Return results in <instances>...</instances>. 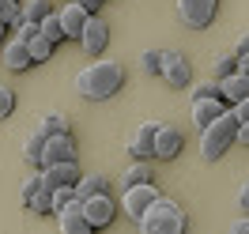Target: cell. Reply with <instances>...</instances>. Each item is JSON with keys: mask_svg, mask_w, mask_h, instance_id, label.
<instances>
[{"mask_svg": "<svg viewBox=\"0 0 249 234\" xmlns=\"http://www.w3.org/2000/svg\"><path fill=\"white\" fill-rule=\"evenodd\" d=\"M121 87H124V68L117 61H94L87 68H79V76H76V91L87 102H106Z\"/></svg>", "mask_w": 249, "mask_h": 234, "instance_id": "6da1fadb", "label": "cell"}, {"mask_svg": "<svg viewBox=\"0 0 249 234\" xmlns=\"http://www.w3.org/2000/svg\"><path fill=\"white\" fill-rule=\"evenodd\" d=\"M231 144H238V117H234V109H223L215 121H208L200 128V155L208 162H215Z\"/></svg>", "mask_w": 249, "mask_h": 234, "instance_id": "7a4b0ae2", "label": "cell"}, {"mask_svg": "<svg viewBox=\"0 0 249 234\" xmlns=\"http://www.w3.org/2000/svg\"><path fill=\"white\" fill-rule=\"evenodd\" d=\"M140 231L143 234H181L185 231V212H181V204L159 193V200L140 216Z\"/></svg>", "mask_w": 249, "mask_h": 234, "instance_id": "3957f363", "label": "cell"}, {"mask_svg": "<svg viewBox=\"0 0 249 234\" xmlns=\"http://www.w3.org/2000/svg\"><path fill=\"white\" fill-rule=\"evenodd\" d=\"M159 200L155 181H136V185H124V216H132L140 223V216Z\"/></svg>", "mask_w": 249, "mask_h": 234, "instance_id": "277c9868", "label": "cell"}, {"mask_svg": "<svg viewBox=\"0 0 249 234\" xmlns=\"http://www.w3.org/2000/svg\"><path fill=\"white\" fill-rule=\"evenodd\" d=\"M159 76L166 79L170 87H189L193 83V68H189V57L181 49H162V72Z\"/></svg>", "mask_w": 249, "mask_h": 234, "instance_id": "5b68a950", "label": "cell"}, {"mask_svg": "<svg viewBox=\"0 0 249 234\" xmlns=\"http://www.w3.org/2000/svg\"><path fill=\"white\" fill-rule=\"evenodd\" d=\"M215 8H219V0H178V16L193 31H204L215 19Z\"/></svg>", "mask_w": 249, "mask_h": 234, "instance_id": "8992f818", "label": "cell"}, {"mask_svg": "<svg viewBox=\"0 0 249 234\" xmlns=\"http://www.w3.org/2000/svg\"><path fill=\"white\" fill-rule=\"evenodd\" d=\"M83 212H87V219H91V227L98 231V227H109L113 223V216H117V204H113V197L109 193H94V197H83Z\"/></svg>", "mask_w": 249, "mask_h": 234, "instance_id": "52a82bcc", "label": "cell"}, {"mask_svg": "<svg viewBox=\"0 0 249 234\" xmlns=\"http://www.w3.org/2000/svg\"><path fill=\"white\" fill-rule=\"evenodd\" d=\"M79 162L76 159H68V162H49V166H42V181H46L49 189H61V185H76L79 181Z\"/></svg>", "mask_w": 249, "mask_h": 234, "instance_id": "ba28073f", "label": "cell"}, {"mask_svg": "<svg viewBox=\"0 0 249 234\" xmlns=\"http://www.w3.org/2000/svg\"><path fill=\"white\" fill-rule=\"evenodd\" d=\"M79 46L87 49V53H102L109 46V27H106V19H98V12L87 19V27L79 34Z\"/></svg>", "mask_w": 249, "mask_h": 234, "instance_id": "9c48e42d", "label": "cell"}, {"mask_svg": "<svg viewBox=\"0 0 249 234\" xmlns=\"http://www.w3.org/2000/svg\"><path fill=\"white\" fill-rule=\"evenodd\" d=\"M57 223H61V231H64V234H91V231H94L79 200H72L68 208H61V212H57Z\"/></svg>", "mask_w": 249, "mask_h": 234, "instance_id": "30bf717a", "label": "cell"}, {"mask_svg": "<svg viewBox=\"0 0 249 234\" xmlns=\"http://www.w3.org/2000/svg\"><path fill=\"white\" fill-rule=\"evenodd\" d=\"M181 132L174 125H159V132H155V159H162V162H170V159H178L181 155Z\"/></svg>", "mask_w": 249, "mask_h": 234, "instance_id": "8fae6325", "label": "cell"}, {"mask_svg": "<svg viewBox=\"0 0 249 234\" xmlns=\"http://www.w3.org/2000/svg\"><path fill=\"white\" fill-rule=\"evenodd\" d=\"M155 132H159L155 121H143V125L132 132V140H128V151H132L136 159H155Z\"/></svg>", "mask_w": 249, "mask_h": 234, "instance_id": "7c38bea8", "label": "cell"}, {"mask_svg": "<svg viewBox=\"0 0 249 234\" xmlns=\"http://www.w3.org/2000/svg\"><path fill=\"white\" fill-rule=\"evenodd\" d=\"M68 159H76V144L68 132H57V136H46V159H42V166L49 162H68Z\"/></svg>", "mask_w": 249, "mask_h": 234, "instance_id": "4fadbf2b", "label": "cell"}, {"mask_svg": "<svg viewBox=\"0 0 249 234\" xmlns=\"http://www.w3.org/2000/svg\"><path fill=\"white\" fill-rule=\"evenodd\" d=\"M57 16H61V23H64V34H68V38H79L83 27H87V19H91V12L79 8L76 0H64V8L57 12Z\"/></svg>", "mask_w": 249, "mask_h": 234, "instance_id": "5bb4252c", "label": "cell"}, {"mask_svg": "<svg viewBox=\"0 0 249 234\" xmlns=\"http://www.w3.org/2000/svg\"><path fill=\"white\" fill-rule=\"evenodd\" d=\"M4 64H8V68H12V72H27V68H31V49H27V42H23V38H8V42H4Z\"/></svg>", "mask_w": 249, "mask_h": 234, "instance_id": "9a60e30c", "label": "cell"}, {"mask_svg": "<svg viewBox=\"0 0 249 234\" xmlns=\"http://www.w3.org/2000/svg\"><path fill=\"white\" fill-rule=\"evenodd\" d=\"M219 87H223V102L234 106V102H242L249 94V72H231V76L219 79Z\"/></svg>", "mask_w": 249, "mask_h": 234, "instance_id": "2e32d148", "label": "cell"}, {"mask_svg": "<svg viewBox=\"0 0 249 234\" xmlns=\"http://www.w3.org/2000/svg\"><path fill=\"white\" fill-rule=\"evenodd\" d=\"M223 109H227V102H223V98H193V125L204 128L208 121H215Z\"/></svg>", "mask_w": 249, "mask_h": 234, "instance_id": "e0dca14e", "label": "cell"}, {"mask_svg": "<svg viewBox=\"0 0 249 234\" xmlns=\"http://www.w3.org/2000/svg\"><path fill=\"white\" fill-rule=\"evenodd\" d=\"M23 159H27L31 166H38V170H42V159H46V132H42V128L27 136V144H23Z\"/></svg>", "mask_w": 249, "mask_h": 234, "instance_id": "ac0fdd59", "label": "cell"}, {"mask_svg": "<svg viewBox=\"0 0 249 234\" xmlns=\"http://www.w3.org/2000/svg\"><path fill=\"white\" fill-rule=\"evenodd\" d=\"M76 193H79V200H83V197H94V193H109V178L106 174H79Z\"/></svg>", "mask_w": 249, "mask_h": 234, "instance_id": "d6986e66", "label": "cell"}, {"mask_svg": "<svg viewBox=\"0 0 249 234\" xmlns=\"http://www.w3.org/2000/svg\"><path fill=\"white\" fill-rule=\"evenodd\" d=\"M27 49H31V61H34V64H42V61H49V57H53V42H49L42 31L27 38Z\"/></svg>", "mask_w": 249, "mask_h": 234, "instance_id": "ffe728a7", "label": "cell"}, {"mask_svg": "<svg viewBox=\"0 0 249 234\" xmlns=\"http://www.w3.org/2000/svg\"><path fill=\"white\" fill-rule=\"evenodd\" d=\"M49 12H53V0H27L23 12H19V19H23V23H42Z\"/></svg>", "mask_w": 249, "mask_h": 234, "instance_id": "44dd1931", "label": "cell"}, {"mask_svg": "<svg viewBox=\"0 0 249 234\" xmlns=\"http://www.w3.org/2000/svg\"><path fill=\"white\" fill-rule=\"evenodd\" d=\"M38 31L46 34V38L53 42V46H61L64 38H68V34H64V23H61V16H57V12H49V16L42 19V23H38Z\"/></svg>", "mask_w": 249, "mask_h": 234, "instance_id": "7402d4cb", "label": "cell"}, {"mask_svg": "<svg viewBox=\"0 0 249 234\" xmlns=\"http://www.w3.org/2000/svg\"><path fill=\"white\" fill-rule=\"evenodd\" d=\"M136 181H151V166H147V159H136V162L124 170V185H136Z\"/></svg>", "mask_w": 249, "mask_h": 234, "instance_id": "603a6c76", "label": "cell"}, {"mask_svg": "<svg viewBox=\"0 0 249 234\" xmlns=\"http://www.w3.org/2000/svg\"><path fill=\"white\" fill-rule=\"evenodd\" d=\"M42 132H46V136H57V132H68V117H64V113H46V117H42Z\"/></svg>", "mask_w": 249, "mask_h": 234, "instance_id": "cb8c5ba5", "label": "cell"}, {"mask_svg": "<svg viewBox=\"0 0 249 234\" xmlns=\"http://www.w3.org/2000/svg\"><path fill=\"white\" fill-rule=\"evenodd\" d=\"M193 98H223V87H219V79H204V83H193Z\"/></svg>", "mask_w": 249, "mask_h": 234, "instance_id": "d4e9b609", "label": "cell"}, {"mask_svg": "<svg viewBox=\"0 0 249 234\" xmlns=\"http://www.w3.org/2000/svg\"><path fill=\"white\" fill-rule=\"evenodd\" d=\"M19 0H0V23H8V27H19L23 19H19Z\"/></svg>", "mask_w": 249, "mask_h": 234, "instance_id": "484cf974", "label": "cell"}, {"mask_svg": "<svg viewBox=\"0 0 249 234\" xmlns=\"http://www.w3.org/2000/svg\"><path fill=\"white\" fill-rule=\"evenodd\" d=\"M140 68L147 72V76L162 72V49H143V57H140Z\"/></svg>", "mask_w": 249, "mask_h": 234, "instance_id": "4316f807", "label": "cell"}, {"mask_svg": "<svg viewBox=\"0 0 249 234\" xmlns=\"http://www.w3.org/2000/svg\"><path fill=\"white\" fill-rule=\"evenodd\" d=\"M231 72H238V57H234V53H223L215 61V68H212V76L223 79V76H231Z\"/></svg>", "mask_w": 249, "mask_h": 234, "instance_id": "83f0119b", "label": "cell"}, {"mask_svg": "<svg viewBox=\"0 0 249 234\" xmlns=\"http://www.w3.org/2000/svg\"><path fill=\"white\" fill-rule=\"evenodd\" d=\"M12 109H16V91L0 83V117H12Z\"/></svg>", "mask_w": 249, "mask_h": 234, "instance_id": "f1b7e54d", "label": "cell"}, {"mask_svg": "<svg viewBox=\"0 0 249 234\" xmlns=\"http://www.w3.org/2000/svg\"><path fill=\"white\" fill-rule=\"evenodd\" d=\"M234 117H238V121H246V117H249V94H246V98H242V102H234Z\"/></svg>", "mask_w": 249, "mask_h": 234, "instance_id": "f546056e", "label": "cell"}, {"mask_svg": "<svg viewBox=\"0 0 249 234\" xmlns=\"http://www.w3.org/2000/svg\"><path fill=\"white\" fill-rule=\"evenodd\" d=\"M231 234H249V212L242 219H234V223H231Z\"/></svg>", "mask_w": 249, "mask_h": 234, "instance_id": "4dcf8cb0", "label": "cell"}, {"mask_svg": "<svg viewBox=\"0 0 249 234\" xmlns=\"http://www.w3.org/2000/svg\"><path fill=\"white\" fill-rule=\"evenodd\" d=\"M238 204H242V212H249V178L242 181V189H238Z\"/></svg>", "mask_w": 249, "mask_h": 234, "instance_id": "1f68e13d", "label": "cell"}, {"mask_svg": "<svg viewBox=\"0 0 249 234\" xmlns=\"http://www.w3.org/2000/svg\"><path fill=\"white\" fill-rule=\"evenodd\" d=\"M234 57H249V34L238 38V46H234Z\"/></svg>", "mask_w": 249, "mask_h": 234, "instance_id": "d6a6232c", "label": "cell"}, {"mask_svg": "<svg viewBox=\"0 0 249 234\" xmlns=\"http://www.w3.org/2000/svg\"><path fill=\"white\" fill-rule=\"evenodd\" d=\"M238 144H246V147H249V117H246V121H238Z\"/></svg>", "mask_w": 249, "mask_h": 234, "instance_id": "836d02e7", "label": "cell"}, {"mask_svg": "<svg viewBox=\"0 0 249 234\" xmlns=\"http://www.w3.org/2000/svg\"><path fill=\"white\" fill-rule=\"evenodd\" d=\"M76 4H79V8H87L91 16H94V12H98V8H102V0H76Z\"/></svg>", "mask_w": 249, "mask_h": 234, "instance_id": "e575fe53", "label": "cell"}, {"mask_svg": "<svg viewBox=\"0 0 249 234\" xmlns=\"http://www.w3.org/2000/svg\"><path fill=\"white\" fill-rule=\"evenodd\" d=\"M4 31H8V23H0V42H4Z\"/></svg>", "mask_w": 249, "mask_h": 234, "instance_id": "d590c367", "label": "cell"}]
</instances>
